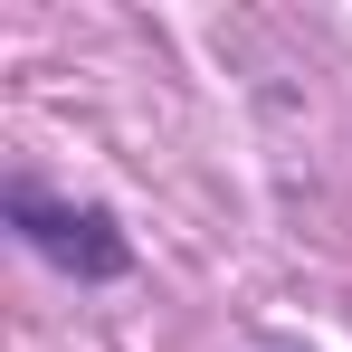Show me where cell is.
Segmentation results:
<instances>
[{"label": "cell", "instance_id": "obj_1", "mask_svg": "<svg viewBox=\"0 0 352 352\" xmlns=\"http://www.w3.org/2000/svg\"><path fill=\"white\" fill-rule=\"evenodd\" d=\"M10 219H19V229L38 238L48 257H67V267H86V276H115V267H124V238L105 229L96 210L76 219V210H48V200H29V190H19V200H10Z\"/></svg>", "mask_w": 352, "mask_h": 352}]
</instances>
